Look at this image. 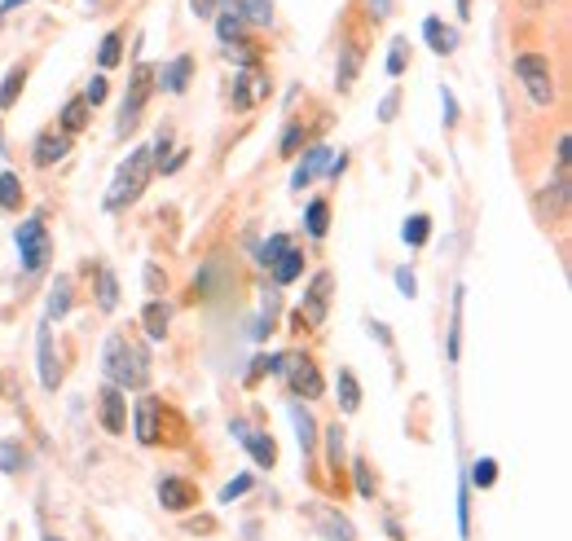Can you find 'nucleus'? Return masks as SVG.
Here are the masks:
<instances>
[{"mask_svg": "<svg viewBox=\"0 0 572 541\" xmlns=\"http://www.w3.org/2000/svg\"><path fill=\"white\" fill-rule=\"evenodd\" d=\"M102 366H106L110 388H119V392L146 388V383H150V357H146V348L132 344L128 335H110V339H106Z\"/></svg>", "mask_w": 572, "mask_h": 541, "instance_id": "1", "label": "nucleus"}, {"mask_svg": "<svg viewBox=\"0 0 572 541\" xmlns=\"http://www.w3.org/2000/svg\"><path fill=\"white\" fill-rule=\"evenodd\" d=\"M150 172H154V150H132L128 163L115 172V181H110V194H106V207H110V212H119V207L132 203V198L146 190Z\"/></svg>", "mask_w": 572, "mask_h": 541, "instance_id": "2", "label": "nucleus"}, {"mask_svg": "<svg viewBox=\"0 0 572 541\" xmlns=\"http://www.w3.org/2000/svg\"><path fill=\"white\" fill-rule=\"evenodd\" d=\"M515 75L524 80L528 97H533L537 106L555 102V75H550V62L546 58H537V53H520V58H515Z\"/></svg>", "mask_w": 572, "mask_h": 541, "instance_id": "3", "label": "nucleus"}, {"mask_svg": "<svg viewBox=\"0 0 572 541\" xmlns=\"http://www.w3.org/2000/svg\"><path fill=\"white\" fill-rule=\"evenodd\" d=\"M18 256H22V269L27 273H40L44 264H49L53 247H49V229L40 225V220H27V225H18Z\"/></svg>", "mask_w": 572, "mask_h": 541, "instance_id": "4", "label": "nucleus"}, {"mask_svg": "<svg viewBox=\"0 0 572 541\" xmlns=\"http://www.w3.org/2000/svg\"><path fill=\"white\" fill-rule=\"evenodd\" d=\"M150 80H154V66L141 62L137 71H132V88L124 97V110H119V132L137 128V115H141V106H146V97H150Z\"/></svg>", "mask_w": 572, "mask_h": 541, "instance_id": "5", "label": "nucleus"}, {"mask_svg": "<svg viewBox=\"0 0 572 541\" xmlns=\"http://www.w3.org/2000/svg\"><path fill=\"white\" fill-rule=\"evenodd\" d=\"M330 273H317L313 278V286H308V295H304V308H300V317H295V322H308V326H322L326 322V308H330Z\"/></svg>", "mask_w": 572, "mask_h": 541, "instance_id": "6", "label": "nucleus"}, {"mask_svg": "<svg viewBox=\"0 0 572 541\" xmlns=\"http://www.w3.org/2000/svg\"><path fill=\"white\" fill-rule=\"evenodd\" d=\"M286 379H291V392H300V396H322V374H317V366L308 357H286Z\"/></svg>", "mask_w": 572, "mask_h": 541, "instance_id": "7", "label": "nucleus"}, {"mask_svg": "<svg viewBox=\"0 0 572 541\" xmlns=\"http://www.w3.org/2000/svg\"><path fill=\"white\" fill-rule=\"evenodd\" d=\"M97 410H102V427L110 436H119L128 427V401H124V392L119 388H106L102 401H97Z\"/></svg>", "mask_w": 572, "mask_h": 541, "instance_id": "8", "label": "nucleus"}, {"mask_svg": "<svg viewBox=\"0 0 572 541\" xmlns=\"http://www.w3.org/2000/svg\"><path fill=\"white\" fill-rule=\"evenodd\" d=\"M330 159H335V150H326V146H313V150H308L304 154V163H300V168H295V190H304V185H313L317 181V176H322L326 168H330Z\"/></svg>", "mask_w": 572, "mask_h": 541, "instance_id": "9", "label": "nucleus"}, {"mask_svg": "<svg viewBox=\"0 0 572 541\" xmlns=\"http://www.w3.org/2000/svg\"><path fill=\"white\" fill-rule=\"evenodd\" d=\"M137 440L141 445L159 440V401H154V396H141L137 401Z\"/></svg>", "mask_w": 572, "mask_h": 541, "instance_id": "10", "label": "nucleus"}, {"mask_svg": "<svg viewBox=\"0 0 572 541\" xmlns=\"http://www.w3.org/2000/svg\"><path fill=\"white\" fill-rule=\"evenodd\" d=\"M238 440H242V449L260 462V467H273V462H278V445H273L264 432H247V427H238Z\"/></svg>", "mask_w": 572, "mask_h": 541, "instance_id": "11", "label": "nucleus"}, {"mask_svg": "<svg viewBox=\"0 0 572 541\" xmlns=\"http://www.w3.org/2000/svg\"><path fill=\"white\" fill-rule=\"evenodd\" d=\"M66 150H71V137H66V132H53L49 128V132H40V137H36V163H40V168L58 163Z\"/></svg>", "mask_w": 572, "mask_h": 541, "instance_id": "12", "label": "nucleus"}, {"mask_svg": "<svg viewBox=\"0 0 572 541\" xmlns=\"http://www.w3.org/2000/svg\"><path fill=\"white\" fill-rule=\"evenodd\" d=\"M159 502L168 506V511H190V506H194V489L185 480L168 476V480H159Z\"/></svg>", "mask_w": 572, "mask_h": 541, "instance_id": "13", "label": "nucleus"}, {"mask_svg": "<svg viewBox=\"0 0 572 541\" xmlns=\"http://www.w3.org/2000/svg\"><path fill=\"white\" fill-rule=\"evenodd\" d=\"M264 93H269V80H264L260 71H247V75L238 80V88H234V106L247 110V106H256Z\"/></svg>", "mask_w": 572, "mask_h": 541, "instance_id": "14", "label": "nucleus"}, {"mask_svg": "<svg viewBox=\"0 0 572 541\" xmlns=\"http://www.w3.org/2000/svg\"><path fill=\"white\" fill-rule=\"evenodd\" d=\"M313 515H317V528H322L330 541H357V533H352V524L344 520V515H330V511H322V506H317Z\"/></svg>", "mask_w": 572, "mask_h": 541, "instance_id": "15", "label": "nucleus"}, {"mask_svg": "<svg viewBox=\"0 0 572 541\" xmlns=\"http://www.w3.org/2000/svg\"><path fill=\"white\" fill-rule=\"evenodd\" d=\"M423 36L432 40L436 53H454V49H458V31H449L440 18H427V22H423Z\"/></svg>", "mask_w": 572, "mask_h": 541, "instance_id": "16", "label": "nucleus"}, {"mask_svg": "<svg viewBox=\"0 0 572 541\" xmlns=\"http://www.w3.org/2000/svg\"><path fill=\"white\" fill-rule=\"evenodd\" d=\"M168 322H172V313H168V304H146V313H141V326H146V335L150 339H163L168 335Z\"/></svg>", "mask_w": 572, "mask_h": 541, "instance_id": "17", "label": "nucleus"}, {"mask_svg": "<svg viewBox=\"0 0 572 541\" xmlns=\"http://www.w3.org/2000/svg\"><path fill=\"white\" fill-rule=\"evenodd\" d=\"M300 269H304V256H300V251H295V247H286V251H282V260L273 264V278H278V282L286 286V282H295V278H300Z\"/></svg>", "mask_w": 572, "mask_h": 541, "instance_id": "18", "label": "nucleus"}, {"mask_svg": "<svg viewBox=\"0 0 572 541\" xmlns=\"http://www.w3.org/2000/svg\"><path fill=\"white\" fill-rule=\"evenodd\" d=\"M190 71H194L190 58H176L168 71H163V88H168V93H185V84H190Z\"/></svg>", "mask_w": 572, "mask_h": 541, "instance_id": "19", "label": "nucleus"}, {"mask_svg": "<svg viewBox=\"0 0 572 541\" xmlns=\"http://www.w3.org/2000/svg\"><path fill=\"white\" fill-rule=\"evenodd\" d=\"M291 423H295V432H300V449H304V454H313V445H317V436H313V432H317L313 414L295 405V410H291Z\"/></svg>", "mask_w": 572, "mask_h": 541, "instance_id": "20", "label": "nucleus"}, {"mask_svg": "<svg viewBox=\"0 0 572 541\" xmlns=\"http://www.w3.org/2000/svg\"><path fill=\"white\" fill-rule=\"evenodd\" d=\"M84 124H88V102L75 97V102H66V110H62V132L71 137V132H84Z\"/></svg>", "mask_w": 572, "mask_h": 541, "instance_id": "21", "label": "nucleus"}, {"mask_svg": "<svg viewBox=\"0 0 572 541\" xmlns=\"http://www.w3.org/2000/svg\"><path fill=\"white\" fill-rule=\"evenodd\" d=\"M40 379H44V388H58V366H53L49 330H40Z\"/></svg>", "mask_w": 572, "mask_h": 541, "instance_id": "22", "label": "nucleus"}, {"mask_svg": "<svg viewBox=\"0 0 572 541\" xmlns=\"http://www.w3.org/2000/svg\"><path fill=\"white\" fill-rule=\"evenodd\" d=\"M97 304H102L106 313L119 304V282H115V273H110V269L97 273Z\"/></svg>", "mask_w": 572, "mask_h": 541, "instance_id": "23", "label": "nucleus"}, {"mask_svg": "<svg viewBox=\"0 0 572 541\" xmlns=\"http://www.w3.org/2000/svg\"><path fill=\"white\" fill-rule=\"evenodd\" d=\"M339 405L352 414L361 405V388H357V379H352V370H339Z\"/></svg>", "mask_w": 572, "mask_h": 541, "instance_id": "24", "label": "nucleus"}, {"mask_svg": "<svg viewBox=\"0 0 572 541\" xmlns=\"http://www.w3.org/2000/svg\"><path fill=\"white\" fill-rule=\"evenodd\" d=\"M18 203H22L18 176L14 172H0V207H5V212H18Z\"/></svg>", "mask_w": 572, "mask_h": 541, "instance_id": "25", "label": "nucleus"}, {"mask_svg": "<svg viewBox=\"0 0 572 541\" xmlns=\"http://www.w3.org/2000/svg\"><path fill=\"white\" fill-rule=\"evenodd\" d=\"M216 36L225 44H234L242 36V14H238V9H225V14L216 18Z\"/></svg>", "mask_w": 572, "mask_h": 541, "instance_id": "26", "label": "nucleus"}, {"mask_svg": "<svg viewBox=\"0 0 572 541\" xmlns=\"http://www.w3.org/2000/svg\"><path fill=\"white\" fill-rule=\"evenodd\" d=\"M427 234H432V220H427V216H410V220H405V229H401V238L410 242V247H423Z\"/></svg>", "mask_w": 572, "mask_h": 541, "instance_id": "27", "label": "nucleus"}, {"mask_svg": "<svg viewBox=\"0 0 572 541\" xmlns=\"http://www.w3.org/2000/svg\"><path fill=\"white\" fill-rule=\"evenodd\" d=\"M119 49H124V36H119V31H110V36L102 40V49H97V62H102L106 71H110V66H115L119 58H124V53H119Z\"/></svg>", "mask_w": 572, "mask_h": 541, "instance_id": "28", "label": "nucleus"}, {"mask_svg": "<svg viewBox=\"0 0 572 541\" xmlns=\"http://www.w3.org/2000/svg\"><path fill=\"white\" fill-rule=\"evenodd\" d=\"M22 80H27V71H22V66H14V71L5 75V88H0V106H14L18 102V88H22Z\"/></svg>", "mask_w": 572, "mask_h": 541, "instance_id": "29", "label": "nucleus"}, {"mask_svg": "<svg viewBox=\"0 0 572 541\" xmlns=\"http://www.w3.org/2000/svg\"><path fill=\"white\" fill-rule=\"evenodd\" d=\"M238 14L251 18V22H269V18H273V0H242Z\"/></svg>", "mask_w": 572, "mask_h": 541, "instance_id": "30", "label": "nucleus"}, {"mask_svg": "<svg viewBox=\"0 0 572 541\" xmlns=\"http://www.w3.org/2000/svg\"><path fill=\"white\" fill-rule=\"evenodd\" d=\"M286 247H291V242H286L282 234H273L269 242H264V247H260V264H264V269H273V264L282 260V251H286Z\"/></svg>", "mask_w": 572, "mask_h": 541, "instance_id": "31", "label": "nucleus"}, {"mask_svg": "<svg viewBox=\"0 0 572 541\" xmlns=\"http://www.w3.org/2000/svg\"><path fill=\"white\" fill-rule=\"evenodd\" d=\"M326 216H330V207L317 198V203H308V234L313 238H322L326 234Z\"/></svg>", "mask_w": 572, "mask_h": 541, "instance_id": "32", "label": "nucleus"}, {"mask_svg": "<svg viewBox=\"0 0 572 541\" xmlns=\"http://www.w3.org/2000/svg\"><path fill=\"white\" fill-rule=\"evenodd\" d=\"M66 308H71V282L58 278V286H53V300H49V317H62Z\"/></svg>", "mask_w": 572, "mask_h": 541, "instance_id": "33", "label": "nucleus"}, {"mask_svg": "<svg viewBox=\"0 0 572 541\" xmlns=\"http://www.w3.org/2000/svg\"><path fill=\"white\" fill-rule=\"evenodd\" d=\"M357 66H361V53L348 44V49H344V66H339V88H348L352 80H357Z\"/></svg>", "mask_w": 572, "mask_h": 541, "instance_id": "34", "label": "nucleus"}, {"mask_svg": "<svg viewBox=\"0 0 572 541\" xmlns=\"http://www.w3.org/2000/svg\"><path fill=\"white\" fill-rule=\"evenodd\" d=\"M471 480H476L480 489H489V484L498 480V462H493V458H480L476 467H471Z\"/></svg>", "mask_w": 572, "mask_h": 541, "instance_id": "35", "label": "nucleus"}, {"mask_svg": "<svg viewBox=\"0 0 572 541\" xmlns=\"http://www.w3.org/2000/svg\"><path fill=\"white\" fill-rule=\"evenodd\" d=\"M352 471H357V493H361V498H374V476H370V462H366V458H357V462H352Z\"/></svg>", "mask_w": 572, "mask_h": 541, "instance_id": "36", "label": "nucleus"}, {"mask_svg": "<svg viewBox=\"0 0 572 541\" xmlns=\"http://www.w3.org/2000/svg\"><path fill=\"white\" fill-rule=\"evenodd\" d=\"M84 102H88V106H102V102H106V75H97V80L84 88Z\"/></svg>", "mask_w": 572, "mask_h": 541, "instance_id": "37", "label": "nucleus"}, {"mask_svg": "<svg viewBox=\"0 0 572 541\" xmlns=\"http://www.w3.org/2000/svg\"><path fill=\"white\" fill-rule=\"evenodd\" d=\"M405 49H410V44H405V40H392V58H388V75H401V71H405Z\"/></svg>", "mask_w": 572, "mask_h": 541, "instance_id": "38", "label": "nucleus"}, {"mask_svg": "<svg viewBox=\"0 0 572 541\" xmlns=\"http://www.w3.org/2000/svg\"><path fill=\"white\" fill-rule=\"evenodd\" d=\"M300 141H304V128L291 124V128H286V137H282V154H295V150H300Z\"/></svg>", "mask_w": 572, "mask_h": 541, "instance_id": "39", "label": "nucleus"}, {"mask_svg": "<svg viewBox=\"0 0 572 541\" xmlns=\"http://www.w3.org/2000/svg\"><path fill=\"white\" fill-rule=\"evenodd\" d=\"M330 462H335V467H339V458H344V432H339V423L335 427H330Z\"/></svg>", "mask_w": 572, "mask_h": 541, "instance_id": "40", "label": "nucleus"}, {"mask_svg": "<svg viewBox=\"0 0 572 541\" xmlns=\"http://www.w3.org/2000/svg\"><path fill=\"white\" fill-rule=\"evenodd\" d=\"M247 489H251V480H247V476L234 480V484H225V493H220V502H234L238 493H247Z\"/></svg>", "mask_w": 572, "mask_h": 541, "instance_id": "41", "label": "nucleus"}, {"mask_svg": "<svg viewBox=\"0 0 572 541\" xmlns=\"http://www.w3.org/2000/svg\"><path fill=\"white\" fill-rule=\"evenodd\" d=\"M190 9L198 18H216V9H220V0H190Z\"/></svg>", "mask_w": 572, "mask_h": 541, "instance_id": "42", "label": "nucleus"}, {"mask_svg": "<svg viewBox=\"0 0 572 541\" xmlns=\"http://www.w3.org/2000/svg\"><path fill=\"white\" fill-rule=\"evenodd\" d=\"M0 467H5V471H18V449H14V445L0 449Z\"/></svg>", "mask_w": 572, "mask_h": 541, "instance_id": "43", "label": "nucleus"}, {"mask_svg": "<svg viewBox=\"0 0 572 541\" xmlns=\"http://www.w3.org/2000/svg\"><path fill=\"white\" fill-rule=\"evenodd\" d=\"M396 286H401L405 295H414V286H418V282H414V273H410V269H396Z\"/></svg>", "mask_w": 572, "mask_h": 541, "instance_id": "44", "label": "nucleus"}, {"mask_svg": "<svg viewBox=\"0 0 572 541\" xmlns=\"http://www.w3.org/2000/svg\"><path fill=\"white\" fill-rule=\"evenodd\" d=\"M392 110H396V93H392V97H388V102H383V106H379V115H383V119H392Z\"/></svg>", "mask_w": 572, "mask_h": 541, "instance_id": "45", "label": "nucleus"}, {"mask_svg": "<svg viewBox=\"0 0 572 541\" xmlns=\"http://www.w3.org/2000/svg\"><path fill=\"white\" fill-rule=\"evenodd\" d=\"M370 5H374V14H388V9H392V0H370Z\"/></svg>", "mask_w": 572, "mask_h": 541, "instance_id": "46", "label": "nucleus"}, {"mask_svg": "<svg viewBox=\"0 0 572 541\" xmlns=\"http://www.w3.org/2000/svg\"><path fill=\"white\" fill-rule=\"evenodd\" d=\"M524 5H528V9H546L550 0H524Z\"/></svg>", "mask_w": 572, "mask_h": 541, "instance_id": "47", "label": "nucleus"}, {"mask_svg": "<svg viewBox=\"0 0 572 541\" xmlns=\"http://www.w3.org/2000/svg\"><path fill=\"white\" fill-rule=\"evenodd\" d=\"M22 5V0H5V5H0V9H5V14H9V9H18Z\"/></svg>", "mask_w": 572, "mask_h": 541, "instance_id": "48", "label": "nucleus"}, {"mask_svg": "<svg viewBox=\"0 0 572 541\" xmlns=\"http://www.w3.org/2000/svg\"><path fill=\"white\" fill-rule=\"evenodd\" d=\"M467 9H471V5H467V0H458V14H462V18H467Z\"/></svg>", "mask_w": 572, "mask_h": 541, "instance_id": "49", "label": "nucleus"}, {"mask_svg": "<svg viewBox=\"0 0 572 541\" xmlns=\"http://www.w3.org/2000/svg\"><path fill=\"white\" fill-rule=\"evenodd\" d=\"M44 541H62V537H44Z\"/></svg>", "mask_w": 572, "mask_h": 541, "instance_id": "50", "label": "nucleus"}]
</instances>
